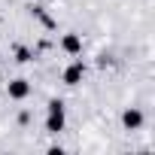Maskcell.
Returning a JSON list of instances; mask_svg holds the SVG:
<instances>
[{
	"instance_id": "obj_1",
	"label": "cell",
	"mask_w": 155,
	"mask_h": 155,
	"mask_svg": "<svg viewBox=\"0 0 155 155\" xmlns=\"http://www.w3.org/2000/svg\"><path fill=\"white\" fill-rule=\"evenodd\" d=\"M64 128H67V107H64V101H49V107H46V134L58 137Z\"/></svg>"
},
{
	"instance_id": "obj_2",
	"label": "cell",
	"mask_w": 155,
	"mask_h": 155,
	"mask_svg": "<svg viewBox=\"0 0 155 155\" xmlns=\"http://www.w3.org/2000/svg\"><path fill=\"white\" fill-rule=\"evenodd\" d=\"M85 79V64L76 58V61H70L67 67H64V73H61V82L64 85H79Z\"/></svg>"
},
{
	"instance_id": "obj_3",
	"label": "cell",
	"mask_w": 155,
	"mask_h": 155,
	"mask_svg": "<svg viewBox=\"0 0 155 155\" xmlns=\"http://www.w3.org/2000/svg\"><path fill=\"white\" fill-rule=\"evenodd\" d=\"M6 97H9V101H18V104L28 101V97H31V82L21 79V76H18V79H9V82H6Z\"/></svg>"
},
{
	"instance_id": "obj_4",
	"label": "cell",
	"mask_w": 155,
	"mask_h": 155,
	"mask_svg": "<svg viewBox=\"0 0 155 155\" xmlns=\"http://www.w3.org/2000/svg\"><path fill=\"white\" fill-rule=\"evenodd\" d=\"M143 122H146V116H143L140 107H128V110L122 113V128H125V131H140Z\"/></svg>"
},
{
	"instance_id": "obj_5",
	"label": "cell",
	"mask_w": 155,
	"mask_h": 155,
	"mask_svg": "<svg viewBox=\"0 0 155 155\" xmlns=\"http://www.w3.org/2000/svg\"><path fill=\"white\" fill-rule=\"evenodd\" d=\"M61 52L70 55V58H79V55H82V37L73 34V31L64 34V37H61Z\"/></svg>"
},
{
	"instance_id": "obj_6",
	"label": "cell",
	"mask_w": 155,
	"mask_h": 155,
	"mask_svg": "<svg viewBox=\"0 0 155 155\" xmlns=\"http://www.w3.org/2000/svg\"><path fill=\"white\" fill-rule=\"evenodd\" d=\"M34 15H37V18L43 21V28H46V31H55V28H58V21H55V18H49L43 6H34Z\"/></svg>"
},
{
	"instance_id": "obj_7",
	"label": "cell",
	"mask_w": 155,
	"mask_h": 155,
	"mask_svg": "<svg viewBox=\"0 0 155 155\" xmlns=\"http://www.w3.org/2000/svg\"><path fill=\"white\" fill-rule=\"evenodd\" d=\"M34 61V52L28 46H15V64H31Z\"/></svg>"
}]
</instances>
